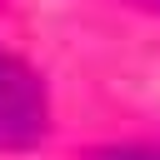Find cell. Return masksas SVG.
I'll return each mask as SVG.
<instances>
[{
	"mask_svg": "<svg viewBox=\"0 0 160 160\" xmlns=\"http://www.w3.org/2000/svg\"><path fill=\"white\" fill-rule=\"evenodd\" d=\"M95 160H160V150H105Z\"/></svg>",
	"mask_w": 160,
	"mask_h": 160,
	"instance_id": "obj_2",
	"label": "cell"
},
{
	"mask_svg": "<svg viewBox=\"0 0 160 160\" xmlns=\"http://www.w3.org/2000/svg\"><path fill=\"white\" fill-rule=\"evenodd\" d=\"M140 5H160V0H140Z\"/></svg>",
	"mask_w": 160,
	"mask_h": 160,
	"instance_id": "obj_3",
	"label": "cell"
},
{
	"mask_svg": "<svg viewBox=\"0 0 160 160\" xmlns=\"http://www.w3.org/2000/svg\"><path fill=\"white\" fill-rule=\"evenodd\" d=\"M50 125L45 85L15 55L0 50V150H30Z\"/></svg>",
	"mask_w": 160,
	"mask_h": 160,
	"instance_id": "obj_1",
	"label": "cell"
}]
</instances>
